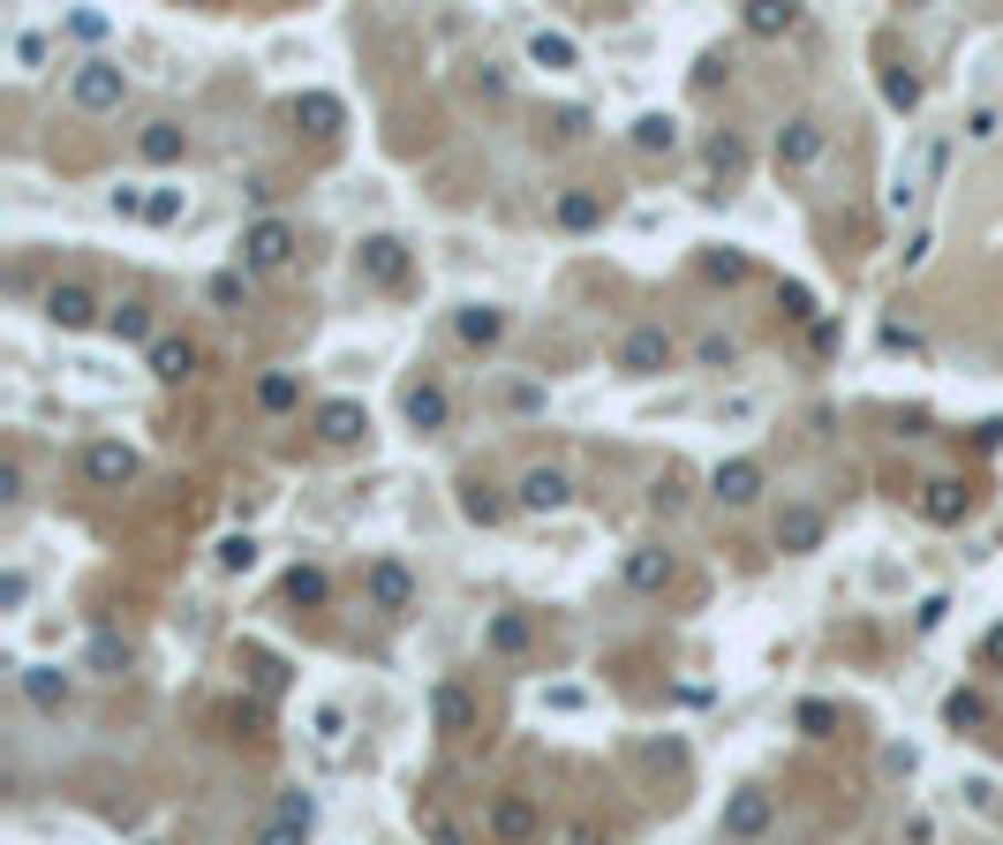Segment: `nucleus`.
<instances>
[{"label": "nucleus", "instance_id": "nucleus-1", "mask_svg": "<svg viewBox=\"0 0 1003 845\" xmlns=\"http://www.w3.org/2000/svg\"><path fill=\"white\" fill-rule=\"evenodd\" d=\"M69 98L84 106V114H114L128 98V76H122V61H84L76 76H69Z\"/></svg>", "mask_w": 1003, "mask_h": 845}, {"label": "nucleus", "instance_id": "nucleus-2", "mask_svg": "<svg viewBox=\"0 0 1003 845\" xmlns=\"http://www.w3.org/2000/svg\"><path fill=\"white\" fill-rule=\"evenodd\" d=\"M294 257V227L288 219H257V227H242V264L250 272H280Z\"/></svg>", "mask_w": 1003, "mask_h": 845}, {"label": "nucleus", "instance_id": "nucleus-3", "mask_svg": "<svg viewBox=\"0 0 1003 845\" xmlns=\"http://www.w3.org/2000/svg\"><path fill=\"white\" fill-rule=\"evenodd\" d=\"M619 371H627V378H657V371H671V333L665 325H634V333L619 340Z\"/></svg>", "mask_w": 1003, "mask_h": 845}, {"label": "nucleus", "instance_id": "nucleus-4", "mask_svg": "<svg viewBox=\"0 0 1003 845\" xmlns=\"http://www.w3.org/2000/svg\"><path fill=\"white\" fill-rule=\"evenodd\" d=\"M491 838H499V845H536V838H544L536 801H529V793H499V801H491Z\"/></svg>", "mask_w": 1003, "mask_h": 845}, {"label": "nucleus", "instance_id": "nucleus-5", "mask_svg": "<svg viewBox=\"0 0 1003 845\" xmlns=\"http://www.w3.org/2000/svg\"><path fill=\"white\" fill-rule=\"evenodd\" d=\"M310 823H317V801L310 793H280V807L264 815L257 845H310Z\"/></svg>", "mask_w": 1003, "mask_h": 845}, {"label": "nucleus", "instance_id": "nucleus-6", "mask_svg": "<svg viewBox=\"0 0 1003 845\" xmlns=\"http://www.w3.org/2000/svg\"><path fill=\"white\" fill-rule=\"evenodd\" d=\"M363 596H370V612H408V604H416V574H408L400 559H370Z\"/></svg>", "mask_w": 1003, "mask_h": 845}, {"label": "nucleus", "instance_id": "nucleus-7", "mask_svg": "<svg viewBox=\"0 0 1003 845\" xmlns=\"http://www.w3.org/2000/svg\"><path fill=\"white\" fill-rule=\"evenodd\" d=\"M770 815H777V801H770L762 785H740V793L724 801V838H732V845L762 838V831H770Z\"/></svg>", "mask_w": 1003, "mask_h": 845}, {"label": "nucleus", "instance_id": "nucleus-8", "mask_svg": "<svg viewBox=\"0 0 1003 845\" xmlns=\"http://www.w3.org/2000/svg\"><path fill=\"white\" fill-rule=\"evenodd\" d=\"M84 476L98 483V491H114V483H128L136 476V446H122V438H98L84 453Z\"/></svg>", "mask_w": 1003, "mask_h": 845}, {"label": "nucleus", "instance_id": "nucleus-9", "mask_svg": "<svg viewBox=\"0 0 1003 845\" xmlns=\"http://www.w3.org/2000/svg\"><path fill=\"white\" fill-rule=\"evenodd\" d=\"M566 499H574V476H566V468H529V476H521V507L529 513H558Z\"/></svg>", "mask_w": 1003, "mask_h": 845}, {"label": "nucleus", "instance_id": "nucleus-10", "mask_svg": "<svg viewBox=\"0 0 1003 845\" xmlns=\"http://www.w3.org/2000/svg\"><path fill=\"white\" fill-rule=\"evenodd\" d=\"M815 159H823V122L793 114V122L777 128V167H815Z\"/></svg>", "mask_w": 1003, "mask_h": 845}, {"label": "nucleus", "instance_id": "nucleus-11", "mask_svg": "<svg viewBox=\"0 0 1003 845\" xmlns=\"http://www.w3.org/2000/svg\"><path fill=\"white\" fill-rule=\"evenodd\" d=\"M363 272H370L377 288H400V280H408V242H400V234H370V242H363Z\"/></svg>", "mask_w": 1003, "mask_h": 845}, {"label": "nucleus", "instance_id": "nucleus-12", "mask_svg": "<svg viewBox=\"0 0 1003 845\" xmlns=\"http://www.w3.org/2000/svg\"><path fill=\"white\" fill-rule=\"evenodd\" d=\"M45 317H53L61 333H84V325H98V295L69 280V288H53V295H45Z\"/></svg>", "mask_w": 1003, "mask_h": 845}, {"label": "nucleus", "instance_id": "nucleus-13", "mask_svg": "<svg viewBox=\"0 0 1003 845\" xmlns=\"http://www.w3.org/2000/svg\"><path fill=\"white\" fill-rule=\"evenodd\" d=\"M430 718H438V732H446V740H460V732H476V702H468V687H453V679H438V687H430Z\"/></svg>", "mask_w": 1003, "mask_h": 845}, {"label": "nucleus", "instance_id": "nucleus-14", "mask_svg": "<svg viewBox=\"0 0 1003 845\" xmlns=\"http://www.w3.org/2000/svg\"><path fill=\"white\" fill-rule=\"evenodd\" d=\"M152 378L159 385H189L197 378V340H181V333L152 340Z\"/></svg>", "mask_w": 1003, "mask_h": 845}, {"label": "nucleus", "instance_id": "nucleus-15", "mask_svg": "<svg viewBox=\"0 0 1003 845\" xmlns=\"http://www.w3.org/2000/svg\"><path fill=\"white\" fill-rule=\"evenodd\" d=\"M920 513H928L936 529H951V521H965V513H973V491H965L959 476H943V483H928V491H920Z\"/></svg>", "mask_w": 1003, "mask_h": 845}, {"label": "nucleus", "instance_id": "nucleus-16", "mask_svg": "<svg viewBox=\"0 0 1003 845\" xmlns=\"http://www.w3.org/2000/svg\"><path fill=\"white\" fill-rule=\"evenodd\" d=\"M710 491L724 507H754V499H762V461H724L710 476Z\"/></svg>", "mask_w": 1003, "mask_h": 845}, {"label": "nucleus", "instance_id": "nucleus-17", "mask_svg": "<svg viewBox=\"0 0 1003 845\" xmlns=\"http://www.w3.org/2000/svg\"><path fill=\"white\" fill-rule=\"evenodd\" d=\"M15 679H23V702H31V710H45V718L69 702V672H61V665H23Z\"/></svg>", "mask_w": 1003, "mask_h": 845}, {"label": "nucleus", "instance_id": "nucleus-18", "mask_svg": "<svg viewBox=\"0 0 1003 845\" xmlns=\"http://www.w3.org/2000/svg\"><path fill=\"white\" fill-rule=\"evenodd\" d=\"M363 430H370V416H363L355 400H325V408H317V438H325V446H355Z\"/></svg>", "mask_w": 1003, "mask_h": 845}, {"label": "nucleus", "instance_id": "nucleus-19", "mask_svg": "<svg viewBox=\"0 0 1003 845\" xmlns=\"http://www.w3.org/2000/svg\"><path fill=\"white\" fill-rule=\"evenodd\" d=\"M823 507H785V521H777V551H815L823 544Z\"/></svg>", "mask_w": 1003, "mask_h": 845}, {"label": "nucleus", "instance_id": "nucleus-20", "mask_svg": "<svg viewBox=\"0 0 1003 845\" xmlns=\"http://www.w3.org/2000/svg\"><path fill=\"white\" fill-rule=\"evenodd\" d=\"M136 152H144L152 167H181V152H189V136H181V122H144V136H136Z\"/></svg>", "mask_w": 1003, "mask_h": 845}, {"label": "nucleus", "instance_id": "nucleus-21", "mask_svg": "<svg viewBox=\"0 0 1003 845\" xmlns=\"http://www.w3.org/2000/svg\"><path fill=\"white\" fill-rule=\"evenodd\" d=\"M627 582H634V590H641V596L671 590V551H665V544H641V551H634V559H627Z\"/></svg>", "mask_w": 1003, "mask_h": 845}, {"label": "nucleus", "instance_id": "nucleus-22", "mask_svg": "<svg viewBox=\"0 0 1003 845\" xmlns=\"http://www.w3.org/2000/svg\"><path fill=\"white\" fill-rule=\"evenodd\" d=\"M446 416H453L446 385H416V393H408V422H416V430H446Z\"/></svg>", "mask_w": 1003, "mask_h": 845}, {"label": "nucleus", "instance_id": "nucleus-23", "mask_svg": "<svg viewBox=\"0 0 1003 845\" xmlns=\"http://www.w3.org/2000/svg\"><path fill=\"white\" fill-rule=\"evenodd\" d=\"M294 122H310L317 136H333V128L347 122V114H339V98H333V91H302V98H294Z\"/></svg>", "mask_w": 1003, "mask_h": 845}, {"label": "nucleus", "instance_id": "nucleus-24", "mask_svg": "<svg viewBox=\"0 0 1003 845\" xmlns=\"http://www.w3.org/2000/svg\"><path fill=\"white\" fill-rule=\"evenodd\" d=\"M294 400H302V385H294L288 371H264V378H257V408H264V416H288Z\"/></svg>", "mask_w": 1003, "mask_h": 845}, {"label": "nucleus", "instance_id": "nucleus-25", "mask_svg": "<svg viewBox=\"0 0 1003 845\" xmlns=\"http://www.w3.org/2000/svg\"><path fill=\"white\" fill-rule=\"evenodd\" d=\"M453 333L468 340V347H491V340L505 333V310H460V317H453Z\"/></svg>", "mask_w": 1003, "mask_h": 845}, {"label": "nucleus", "instance_id": "nucleus-26", "mask_svg": "<svg viewBox=\"0 0 1003 845\" xmlns=\"http://www.w3.org/2000/svg\"><path fill=\"white\" fill-rule=\"evenodd\" d=\"M634 152H679V122L671 114H641L634 122Z\"/></svg>", "mask_w": 1003, "mask_h": 845}, {"label": "nucleus", "instance_id": "nucleus-27", "mask_svg": "<svg viewBox=\"0 0 1003 845\" xmlns=\"http://www.w3.org/2000/svg\"><path fill=\"white\" fill-rule=\"evenodd\" d=\"M748 31L754 39H785L793 31V8L785 0H748Z\"/></svg>", "mask_w": 1003, "mask_h": 845}, {"label": "nucleus", "instance_id": "nucleus-28", "mask_svg": "<svg viewBox=\"0 0 1003 845\" xmlns=\"http://www.w3.org/2000/svg\"><path fill=\"white\" fill-rule=\"evenodd\" d=\"M529 61H536V69H574V39H566V31H536V39H529Z\"/></svg>", "mask_w": 1003, "mask_h": 845}, {"label": "nucleus", "instance_id": "nucleus-29", "mask_svg": "<svg viewBox=\"0 0 1003 845\" xmlns=\"http://www.w3.org/2000/svg\"><path fill=\"white\" fill-rule=\"evenodd\" d=\"M596 219H604V205H596L588 189H566V197H558V227H574V234H588Z\"/></svg>", "mask_w": 1003, "mask_h": 845}, {"label": "nucleus", "instance_id": "nucleus-30", "mask_svg": "<svg viewBox=\"0 0 1003 845\" xmlns=\"http://www.w3.org/2000/svg\"><path fill=\"white\" fill-rule=\"evenodd\" d=\"M483 641H491V649H499V657H513V649H529V619H521V612H499V619H491V634H483Z\"/></svg>", "mask_w": 1003, "mask_h": 845}, {"label": "nucleus", "instance_id": "nucleus-31", "mask_svg": "<svg viewBox=\"0 0 1003 845\" xmlns=\"http://www.w3.org/2000/svg\"><path fill=\"white\" fill-rule=\"evenodd\" d=\"M288 596H294V604H325V596H333L325 566H294V574H288Z\"/></svg>", "mask_w": 1003, "mask_h": 845}, {"label": "nucleus", "instance_id": "nucleus-32", "mask_svg": "<svg viewBox=\"0 0 1003 845\" xmlns=\"http://www.w3.org/2000/svg\"><path fill=\"white\" fill-rule=\"evenodd\" d=\"M943 718L959 724V732H965V724H989V702H981V695H973V687H959V695H951V702H943Z\"/></svg>", "mask_w": 1003, "mask_h": 845}, {"label": "nucleus", "instance_id": "nucleus-33", "mask_svg": "<svg viewBox=\"0 0 1003 845\" xmlns=\"http://www.w3.org/2000/svg\"><path fill=\"white\" fill-rule=\"evenodd\" d=\"M882 98H890L898 114H913V106H920V76H906V69H890V76H882Z\"/></svg>", "mask_w": 1003, "mask_h": 845}, {"label": "nucleus", "instance_id": "nucleus-34", "mask_svg": "<svg viewBox=\"0 0 1003 845\" xmlns=\"http://www.w3.org/2000/svg\"><path fill=\"white\" fill-rule=\"evenodd\" d=\"M114 340H152V310H144V302H122V310H114Z\"/></svg>", "mask_w": 1003, "mask_h": 845}, {"label": "nucleus", "instance_id": "nucleus-35", "mask_svg": "<svg viewBox=\"0 0 1003 845\" xmlns=\"http://www.w3.org/2000/svg\"><path fill=\"white\" fill-rule=\"evenodd\" d=\"M460 513H468V521H499V513H505V499H491L483 483H468V491H460Z\"/></svg>", "mask_w": 1003, "mask_h": 845}, {"label": "nucleus", "instance_id": "nucleus-36", "mask_svg": "<svg viewBox=\"0 0 1003 845\" xmlns=\"http://www.w3.org/2000/svg\"><path fill=\"white\" fill-rule=\"evenodd\" d=\"M219 566H227V574H250L257 544H250V536H219Z\"/></svg>", "mask_w": 1003, "mask_h": 845}, {"label": "nucleus", "instance_id": "nucleus-37", "mask_svg": "<svg viewBox=\"0 0 1003 845\" xmlns=\"http://www.w3.org/2000/svg\"><path fill=\"white\" fill-rule=\"evenodd\" d=\"M144 219H152V227H174V219H181V189H152V197H144Z\"/></svg>", "mask_w": 1003, "mask_h": 845}, {"label": "nucleus", "instance_id": "nucleus-38", "mask_svg": "<svg viewBox=\"0 0 1003 845\" xmlns=\"http://www.w3.org/2000/svg\"><path fill=\"white\" fill-rule=\"evenodd\" d=\"M211 302H219V310H234V302L250 295V280H242V272H211V288H205Z\"/></svg>", "mask_w": 1003, "mask_h": 845}, {"label": "nucleus", "instance_id": "nucleus-39", "mask_svg": "<svg viewBox=\"0 0 1003 845\" xmlns=\"http://www.w3.org/2000/svg\"><path fill=\"white\" fill-rule=\"evenodd\" d=\"M694 355H702V371H732V363H740V347H732L724 333H710L702 347H694Z\"/></svg>", "mask_w": 1003, "mask_h": 845}, {"label": "nucleus", "instance_id": "nucleus-40", "mask_svg": "<svg viewBox=\"0 0 1003 845\" xmlns=\"http://www.w3.org/2000/svg\"><path fill=\"white\" fill-rule=\"evenodd\" d=\"M91 665H98V672H122V665H128V649L114 641V634H91Z\"/></svg>", "mask_w": 1003, "mask_h": 845}, {"label": "nucleus", "instance_id": "nucleus-41", "mask_svg": "<svg viewBox=\"0 0 1003 845\" xmlns=\"http://www.w3.org/2000/svg\"><path fill=\"white\" fill-rule=\"evenodd\" d=\"M702 272H710V280H740L748 257H740V250H710V257H702Z\"/></svg>", "mask_w": 1003, "mask_h": 845}, {"label": "nucleus", "instance_id": "nucleus-42", "mask_svg": "<svg viewBox=\"0 0 1003 845\" xmlns=\"http://www.w3.org/2000/svg\"><path fill=\"white\" fill-rule=\"evenodd\" d=\"M800 732H815V740L837 732V710H830V702H800Z\"/></svg>", "mask_w": 1003, "mask_h": 845}, {"label": "nucleus", "instance_id": "nucleus-43", "mask_svg": "<svg viewBox=\"0 0 1003 845\" xmlns=\"http://www.w3.org/2000/svg\"><path fill=\"white\" fill-rule=\"evenodd\" d=\"M785 317H800V325H815V295H807V288H785Z\"/></svg>", "mask_w": 1003, "mask_h": 845}, {"label": "nucleus", "instance_id": "nucleus-44", "mask_svg": "<svg viewBox=\"0 0 1003 845\" xmlns=\"http://www.w3.org/2000/svg\"><path fill=\"white\" fill-rule=\"evenodd\" d=\"M981 665H989V672H1003V627H989V641H981Z\"/></svg>", "mask_w": 1003, "mask_h": 845}]
</instances>
